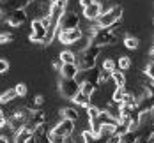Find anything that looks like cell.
Here are the masks:
<instances>
[{"label": "cell", "instance_id": "5b68a950", "mask_svg": "<svg viewBox=\"0 0 154 143\" xmlns=\"http://www.w3.org/2000/svg\"><path fill=\"white\" fill-rule=\"evenodd\" d=\"M78 27H80V16H78V13H75V11H66L62 14L60 21H59V30L60 32L73 30V28H78Z\"/></svg>", "mask_w": 154, "mask_h": 143}, {"label": "cell", "instance_id": "4dcf8cb0", "mask_svg": "<svg viewBox=\"0 0 154 143\" xmlns=\"http://www.w3.org/2000/svg\"><path fill=\"white\" fill-rule=\"evenodd\" d=\"M105 143H121V136L119 134H112V136H108Z\"/></svg>", "mask_w": 154, "mask_h": 143}, {"label": "cell", "instance_id": "603a6c76", "mask_svg": "<svg viewBox=\"0 0 154 143\" xmlns=\"http://www.w3.org/2000/svg\"><path fill=\"white\" fill-rule=\"evenodd\" d=\"M101 69H103V71H108V73H113V71L117 69V62H115L113 58L108 57V58L103 60V67H101Z\"/></svg>", "mask_w": 154, "mask_h": 143}, {"label": "cell", "instance_id": "cb8c5ba5", "mask_svg": "<svg viewBox=\"0 0 154 143\" xmlns=\"http://www.w3.org/2000/svg\"><path fill=\"white\" fill-rule=\"evenodd\" d=\"M99 111H101L99 106H96V104H89V106H87V117H89V120L97 118V117H99Z\"/></svg>", "mask_w": 154, "mask_h": 143}, {"label": "cell", "instance_id": "7a4b0ae2", "mask_svg": "<svg viewBox=\"0 0 154 143\" xmlns=\"http://www.w3.org/2000/svg\"><path fill=\"white\" fill-rule=\"evenodd\" d=\"M119 28H99L94 35H91V44L97 48H105V46H113L119 41Z\"/></svg>", "mask_w": 154, "mask_h": 143}, {"label": "cell", "instance_id": "8d00e7d4", "mask_svg": "<svg viewBox=\"0 0 154 143\" xmlns=\"http://www.w3.org/2000/svg\"><path fill=\"white\" fill-rule=\"evenodd\" d=\"M152 87H154V79H152Z\"/></svg>", "mask_w": 154, "mask_h": 143}, {"label": "cell", "instance_id": "f546056e", "mask_svg": "<svg viewBox=\"0 0 154 143\" xmlns=\"http://www.w3.org/2000/svg\"><path fill=\"white\" fill-rule=\"evenodd\" d=\"M4 126H7V113L0 108V129Z\"/></svg>", "mask_w": 154, "mask_h": 143}, {"label": "cell", "instance_id": "ac0fdd59", "mask_svg": "<svg viewBox=\"0 0 154 143\" xmlns=\"http://www.w3.org/2000/svg\"><path fill=\"white\" fill-rule=\"evenodd\" d=\"M60 115H62V118H66V120H73V122H76L78 117H80L76 108H62Z\"/></svg>", "mask_w": 154, "mask_h": 143}, {"label": "cell", "instance_id": "3957f363", "mask_svg": "<svg viewBox=\"0 0 154 143\" xmlns=\"http://www.w3.org/2000/svg\"><path fill=\"white\" fill-rule=\"evenodd\" d=\"M122 7L121 5H112L108 11H103L101 16L97 18V27L99 28H112L115 23H119L121 21V18H122Z\"/></svg>", "mask_w": 154, "mask_h": 143}, {"label": "cell", "instance_id": "6da1fadb", "mask_svg": "<svg viewBox=\"0 0 154 143\" xmlns=\"http://www.w3.org/2000/svg\"><path fill=\"white\" fill-rule=\"evenodd\" d=\"M101 49L103 48H97L94 44H89L87 48H83L80 53L76 55V67L80 71H89L96 67V62H97V57L101 55Z\"/></svg>", "mask_w": 154, "mask_h": 143}, {"label": "cell", "instance_id": "2e32d148", "mask_svg": "<svg viewBox=\"0 0 154 143\" xmlns=\"http://www.w3.org/2000/svg\"><path fill=\"white\" fill-rule=\"evenodd\" d=\"M128 92V88L126 87H115V90H113V94H112V103L113 104H121L124 99V95Z\"/></svg>", "mask_w": 154, "mask_h": 143}, {"label": "cell", "instance_id": "e575fe53", "mask_svg": "<svg viewBox=\"0 0 154 143\" xmlns=\"http://www.w3.org/2000/svg\"><path fill=\"white\" fill-rule=\"evenodd\" d=\"M0 143H7V136L5 134H0Z\"/></svg>", "mask_w": 154, "mask_h": 143}, {"label": "cell", "instance_id": "836d02e7", "mask_svg": "<svg viewBox=\"0 0 154 143\" xmlns=\"http://www.w3.org/2000/svg\"><path fill=\"white\" fill-rule=\"evenodd\" d=\"M25 143H37V140H35V136L32 134V136H30V138H29V140H27Z\"/></svg>", "mask_w": 154, "mask_h": 143}, {"label": "cell", "instance_id": "d6a6232c", "mask_svg": "<svg viewBox=\"0 0 154 143\" xmlns=\"http://www.w3.org/2000/svg\"><path fill=\"white\" fill-rule=\"evenodd\" d=\"M51 67H53L55 71H60V67H62V62H60V60H57V62H53V64H51Z\"/></svg>", "mask_w": 154, "mask_h": 143}, {"label": "cell", "instance_id": "7c38bea8", "mask_svg": "<svg viewBox=\"0 0 154 143\" xmlns=\"http://www.w3.org/2000/svg\"><path fill=\"white\" fill-rule=\"evenodd\" d=\"M73 103H75V106H80V108H87L89 104H92V97H89V95L82 94V92H78L73 99H71Z\"/></svg>", "mask_w": 154, "mask_h": 143}, {"label": "cell", "instance_id": "ba28073f", "mask_svg": "<svg viewBox=\"0 0 154 143\" xmlns=\"http://www.w3.org/2000/svg\"><path fill=\"white\" fill-rule=\"evenodd\" d=\"M57 37H59V41H60L62 44H76L78 41L83 37V30H80V27L78 28H73V30H64V32H57Z\"/></svg>", "mask_w": 154, "mask_h": 143}, {"label": "cell", "instance_id": "52a82bcc", "mask_svg": "<svg viewBox=\"0 0 154 143\" xmlns=\"http://www.w3.org/2000/svg\"><path fill=\"white\" fill-rule=\"evenodd\" d=\"M0 21L9 27H21L27 21V13H25V9H16V11H11L5 16H2Z\"/></svg>", "mask_w": 154, "mask_h": 143}, {"label": "cell", "instance_id": "d4e9b609", "mask_svg": "<svg viewBox=\"0 0 154 143\" xmlns=\"http://www.w3.org/2000/svg\"><path fill=\"white\" fill-rule=\"evenodd\" d=\"M66 138H62L60 134H57V133H53V131H50L48 133V142L50 143H64Z\"/></svg>", "mask_w": 154, "mask_h": 143}, {"label": "cell", "instance_id": "8fae6325", "mask_svg": "<svg viewBox=\"0 0 154 143\" xmlns=\"http://www.w3.org/2000/svg\"><path fill=\"white\" fill-rule=\"evenodd\" d=\"M60 78H67V79H75L76 74L80 73V69L76 67V64H62L60 67Z\"/></svg>", "mask_w": 154, "mask_h": 143}, {"label": "cell", "instance_id": "277c9868", "mask_svg": "<svg viewBox=\"0 0 154 143\" xmlns=\"http://www.w3.org/2000/svg\"><path fill=\"white\" fill-rule=\"evenodd\" d=\"M29 39H30L32 43H35V44H45V39H46V27L43 25L41 19H32Z\"/></svg>", "mask_w": 154, "mask_h": 143}, {"label": "cell", "instance_id": "8992f818", "mask_svg": "<svg viewBox=\"0 0 154 143\" xmlns=\"http://www.w3.org/2000/svg\"><path fill=\"white\" fill-rule=\"evenodd\" d=\"M59 90H60L62 97H66V99H73V97L80 92V85L76 83V79L60 78V81H59Z\"/></svg>", "mask_w": 154, "mask_h": 143}, {"label": "cell", "instance_id": "d6986e66", "mask_svg": "<svg viewBox=\"0 0 154 143\" xmlns=\"http://www.w3.org/2000/svg\"><path fill=\"white\" fill-rule=\"evenodd\" d=\"M59 60L62 64H75L76 62V55L71 49H64V51H60V55H59Z\"/></svg>", "mask_w": 154, "mask_h": 143}, {"label": "cell", "instance_id": "4fadbf2b", "mask_svg": "<svg viewBox=\"0 0 154 143\" xmlns=\"http://www.w3.org/2000/svg\"><path fill=\"white\" fill-rule=\"evenodd\" d=\"M80 92L85 95H89V97H92L96 92H97V85L92 83V81H83L82 85H80Z\"/></svg>", "mask_w": 154, "mask_h": 143}, {"label": "cell", "instance_id": "44dd1931", "mask_svg": "<svg viewBox=\"0 0 154 143\" xmlns=\"http://www.w3.org/2000/svg\"><path fill=\"white\" fill-rule=\"evenodd\" d=\"M97 120L101 122V126H103V124H117V120H115V118H113V117H112L106 110H101V111H99Z\"/></svg>", "mask_w": 154, "mask_h": 143}, {"label": "cell", "instance_id": "d590c367", "mask_svg": "<svg viewBox=\"0 0 154 143\" xmlns=\"http://www.w3.org/2000/svg\"><path fill=\"white\" fill-rule=\"evenodd\" d=\"M48 2H50V4H51V2H53V0H48Z\"/></svg>", "mask_w": 154, "mask_h": 143}, {"label": "cell", "instance_id": "83f0119b", "mask_svg": "<svg viewBox=\"0 0 154 143\" xmlns=\"http://www.w3.org/2000/svg\"><path fill=\"white\" fill-rule=\"evenodd\" d=\"M143 74H145V78H149L151 81L154 79V60H151V64L145 67V71H143Z\"/></svg>", "mask_w": 154, "mask_h": 143}, {"label": "cell", "instance_id": "ffe728a7", "mask_svg": "<svg viewBox=\"0 0 154 143\" xmlns=\"http://www.w3.org/2000/svg\"><path fill=\"white\" fill-rule=\"evenodd\" d=\"M124 46L128 48V49H137V48H138V39H137V37H135V35H131V34H126V35H124Z\"/></svg>", "mask_w": 154, "mask_h": 143}, {"label": "cell", "instance_id": "1f68e13d", "mask_svg": "<svg viewBox=\"0 0 154 143\" xmlns=\"http://www.w3.org/2000/svg\"><path fill=\"white\" fill-rule=\"evenodd\" d=\"M94 2H97V0H78V4H80V7L83 9V7H87V5H91Z\"/></svg>", "mask_w": 154, "mask_h": 143}, {"label": "cell", "instance_id": "9a60e30c", "mask_svg": "<svg viewBox=\"0 0 154 143\" xmlns=\"http://www.w3.org/2000/svg\"><path fill=\"white\" fill-rule=\"evenodd\" d=\"M16 97H18L16 95V90L14 88H9V90H5V92L0 94V104H11Z\"/></svg>", "mask_w": 154, "mask_h": 143}, {"label": "cell", "instance_id": "4316f807", "mask_svg": "<svg viewBox=\"0 0 154 143\" xmlns=\"http://www.w3.org/2000/svg\"><path fill=\"white\" fill-rule=\"evenodd\" d=\"M14 90H16V95L18 97H25L27 95V85L25 83H18L14 87Z\"/></svg>", "mask_w": 154, "mask_h": 143}, {"label": "cell", "instance_id": "5bb4252c", "mask_svg": "<svg viewBox=\"0 0 154 143\" xmlns=\"http://www.w3.org/2000/svg\"><path fill=\"white\" fill-rule=\"evenodd\" d=\"M112 81L115 83V87H126V74H124V71L115 69L112 73Z\"/></svg>", "mask_w": 154, "mask_h": 143}, {"label": "cell", "instance_id": "484cf974", "mask_svg": "<svg viewBox=\"0 0 154 143\" xmlns=\"http://www.w3.org/2000/svg\"><path fill=\"white\" fill-rule=\"evenodd\" d=\"M14 39V35L11 32H0V44H9Z\"/></svg>", "mask_w": 154, "mask_h": 143}, {"label": "cell", "instance_id": "f1b7e54d", "mask_svg": "<svg viewBox=\"0 0 154 143\" xmlns=\"http://www.w3.org/2000/svg\"><path fill=\"white\" fill-rule=\"evenodd\" d=\"M11 67V62L7 58H0V74H5Z\"/></svg>", "mask_w": 154, "mask_h": 143}, {"label": "cell", "instance_id": "30bf717a", "mask_svg": "<svg viewBox=\"0 0 154 143\" xmlns=\"http://www.w3.org/2000/svg\"><path fill=\"white\" fill-rule=\"evenodd\" d=\"M101 13H103V5H101L99 2H94V4H91V5L83 7L82 16H83L87 21H97V18L101 16Z\"/></svg>", "mask_w": 154, "mask_h": 143}, {"label": "cell", "instance_id": "7402d4cb", "mask_svg": "<svg viewBox=\"0 0 154 143\" xmlns=\"http://www.w3.org/2000/svg\"><path fill=\"white\" fill-rule=\"evenodd\" d=\"M129 67H131V58L126 57V55H121V57L117 58V69H121V71H128Z\"/></svg>", "mask_w": 154, "mask_h": 143}, {"label": "cell", "instance_id": "e0dca14e", "mask_svg": "<svg viewBox=\"0 0 154 143\" xmlns=\"http://www.w3.org/2000/svg\"><path fill=\"white\" fill-rule=\"evenodd\" d=\"M115 129H117V124H103L101 129H99V138H105L106 140L108 136L115 134Z\"/></svg>", "mask_w": 154, "mask_h": 143}, {"label": "cell", "instance_id": "9c48e42d", "mask_svg": "<svg viewBox=\"0 0 154 143\" xmlns=\"http://www.w3.org/2000/svg\"><path fill=\"white\" fill-rule=\"evenodd\" d=\"M51 131L57 133V134H60L62 138H69V136H73V133H75V122H73V120H66V118H62L60 122L53 127Z\"/></svg>", "mask_w": 154, "mask_h": 143}]
</instances>
